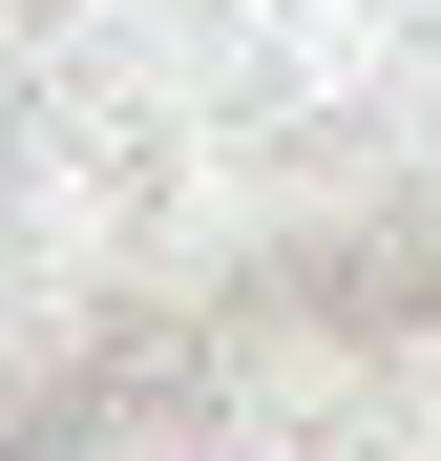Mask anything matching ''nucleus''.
<instances>
[{"label":"nucleus","instance_id":"nucleus-1","mask_svg":"<svg viewBox=\"0 0 441 461\" xmlns=\"http://www.w3.org/2000/svg\"><path fill=\"white\" fill-rule=\"evenodd\" d=\"M22 461H85V440H22Z\"/></svg>","mask_w":441,"mask_h":461}]
</instances>
